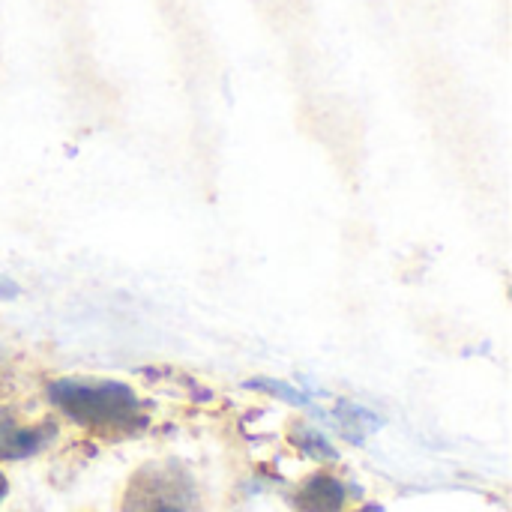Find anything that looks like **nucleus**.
Wrapping results in <instances>:
<instances>
[{
	"label": "nucleus",
	"instance_id": "obj_4",
	"mask_svg": "<svg viewBox=\"0 0 512 512\" xmlns=\"http://www.w3.org/2000/svg\"><path fill=\"white\" fill-rule=\"evenodd\" d=\"M342 501H345V489L333 477H312L297 495V504L303 512H336Z\"/></svg>",
	"mask_w": 512,
	"mask_h": 512
},
{
	"label": "nucleus",
	"instance_id": "obj_2",
	"mask_svg": "<svg viewBox=\"0 0 512 512\" xmlns=\"http://www.w3.org/2000/svg\"><path fill=\"white\" fill-rule=\"evenodd\" d=\"M195 480L177 462H150L132 474L123 492V512H192Z\"/></svg>",
	"mask_w": 512,
	"mask_h": 512
},
{
	"label": "nucleus",
	"instance_id": "obj_3",
	"mask_svg": "<svg viewBox=\"0 0 512 512\" xmlns=\"http://www.w3.org/2000/svg\"><path fill=\"white\" fill-rule=\"evenodd\" d=\"M54 435L51 423L42 426H24L15 420V414L0 411V456L3 459H24L42 450Z\"/></svg>",
	"mask_w": 512,
	"mask_h": 512
},
{
	"label": "nucleus",
	"instance_id": "obj_5",
	"mask_svg": "<svg viewBox=\"0 0 512 512\" xmlns=\"http://www.w3.org/2000/svg\"><path fill=\"white\" fill-rule=\"evenodd\" d=\"M12 294H18L15 282H6V279H0V297H12Z\"/></svg>",
	"mask_w": 512,
	"mask_h": 512
},
{
	"label": "nucleus",
	"instance_id": "obj_1",
	"mask_svg": "<svg viewBox=\"0 0 512 512\" xmlns=\"http://www.w3.org/2000/svg\"><path fill=\"white\" fill-rule=\"evenodd\" d=\"M51 402L81 426L123 432L141 426V405L135 393L117 381H54Z\"/></svg>",
	"mask_w": 512,
	"mask_h": 512
},
{
	"label": "nucleus",
	"instance_id": "obj_6",
	"mask_svg": "<svg viewBox=\"0 0 512 512\" xmlns=\"http://www.w3.org/2000/svg\"><path fill=\"white\" fill-rule=\"evenodd\" d=\"M3 498H6V477L0 474V504H3Z\"/></svg>",
	"mask_w": 512,
	"mask_h": 512
}]
</instances>
